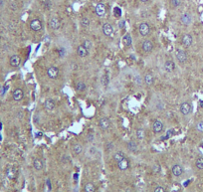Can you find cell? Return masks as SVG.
<instances>
[{"mask_svg": "<svg viewBox=\"0 0 203 192\" xmlns=\"http://www.w3.org/2000/svg\"><path fill=\"white\" fill-rule=\"evenodd\" d=\"M139 32L140 34V36L146 37L148 35H149V33H151V26H149L146 22L140 23L139 27Z\"/></svg>", "mask_w": 203, "mask_h": 192, "instance_id": "6da1fadb", "label": "cell"}, {"mask_svg": "<svg viewBox=\"0 0 203 192\" xmlns=\"http://www.w3.org/2000/svg\"><path fill=\"white\" fill-rule=\"evenodd\" d=\"M175 57L177 59V61L181 64H184L187 61V54L185 51L182 50V49H176Z\"/></svg>", "mask_w": 203, "mask_h": 192, "instance_id": "7a4b0ae2", "label": "cell"}, {"mask_svg": "<svg viewBox=\"0 0 203 192\" xmlns=\"http://www.w3.org/2000/svg\"><path fill=\"white\" fill-rule=\"evenodd\" d=\"M114 32H115L114 27L111 23H105L104 25H103V33H104L105 36L113 37Z\"/></svg>", "mask_w": 203, "mask_h": 192, "instance_id": "3957f363", "label": "cell"}, {"mask_svg": "<svg viewBox=\"0 0 203 192\" xmlns=\"http://www.w3.org/2000/svg\"><path fill=\"white\" fill-rule=\"evenodd\" d=\"M47 76L50 79H57L59 77V69L56 66H50L47 70Z\"/></svg>", "mask_w": 203, "mask_h": 192, "instance_id": "277c9868", "label": "cell"}, {"mask_svg": "<svg viewBox=\"0 0 203 192\" xmlns=\"http://www.w3.org/2000/svg\"><path fill=\"white\" fill-rule=\"evenodd\" d=\"M30 28H31V30L34 31V32H38V31L42 30L43 24L41 22V20L40 19H33L30 22Z\"/></svg>", "mask_w": 203, "mask_h": 192, "instance_id": "5b68a950", "label": "cell"}, {"mask_svg": "<svg viewBox=\"0 0 203 192\" xmlns=\"http://www.w3.org/2000/svg\"><path fill=\"white\" fill-rule=\"evenodd\" d=\"M95 12L96 14L98 15L99 17H103L105 16L106 12H107V8H106V5L104 3H98V4L96 5V8H95Z\"/></svg>", "mask_w": 203, "mask_h": 192, "instance_id": "8992f818", "label": "cell"}, {"mask_svg": "<svg viewBox=\"0 0 203 192\" xmlns=\"http://www.w3.org/2000/svg\"><path fill=\"white\" fill-rule=\"evenodd\" d=\"M142 48L145 53H151L154 50V43H152L151 40H145L142 42Z\"/></svg>", "mask_w": 203, "mask_h": 192, "instance_id": "52a82bcc", "label": "cell"}, {"mask_svg": "<svg viewBox=\"0 0 203 192\" xmlns=\"http://www.w3.org/2000/svg\"><path fill=\"white\" fill-rule=\"evenodd\" d=\"M180 113L183 114V116H187V114H189L190 113H191L192 111V107L191 105H190L189 103H187V102H185V103H182L180 105Z\"/></svg>", "mask_w": 203, "mask_h": 192, "instance_id": "ba28073f", "label": "cell"}, {"mask_svg": "<svg viewBox=\"0 0 203 192\" xmlns=\"http://www.w3.org/2000/svg\"><path fill=\"white\" fill-rule=\"evenodd\" d=\"M110 126H111V122L108 117H102V119H100L99 126L102 131H107V129L110 128Z\"/></svg>", "mask_w": 203, "mask_h": 192, "instance_id": "9c48e42d", "label": "cell"}, {"mask_svg": "<svg viewBox=\"0 0 203 192\" xmlns=\"http://www.w3.org/2000/svg\"><path fill=\"white\" fill-rule=\"evenodd\" d=\"M12 96H13V100L14 101L20 102L24 98V92H23L22 89L17 88V89H15L13 91V94H12Z\"/></svg>", "mask_w": 203, "mask_h": 192, "instance_id": "30bf717a", "label": "cell"}, {"mask_svg": "<svg viewBox=\"0 0 203 192\" xmlns=\"http://www.w3.org/2000/svg\"><path fill=\"white\" fill-rule=\"evenodd\" d=\"M181 43H182V45L185 46V47H190L193 43L192 36L190 35V34H185V35H183L182 39H181Z\"/></svg>", "mask_w": 203, "mask_h": 192, "instance_id": "8fae6325", "label": "cell"}, {"mask_svg": "<svg viewBox=\"0 0 203 192\" xmlns=\"http://www.w3.org/2000/svg\"><path fill=\"white\" fill-rule=\"evenodd\" d=\"M163 129V123H162L161 120H154V123H152V131H154V134H158V132L162 131Z\"/></svg>", "mask_w": 203, "mask_h": 192, "instance_id": "7c38bea8", "label": "cell"}, {"mask_svg": "<svg viewBox=\"0 0 203 192\" xmlns=\"http://www.w3.org/2000/svg\"><path fill=\"white\" fill-rule=\"evenodd\" d=\"M49 26L53 30H58L59 28L61 27L60 20H59L57 17H52L49 21Z\"/></svg>", "mask_w": 203, "mask_h": 192, "instance_id": "4fadbf2b", "label": "cell"}, {"mask_svg": "<svg viewBox=\"0 0 203 192\" xmlns=\"http://www.w3.org/2000/svg\"><path fill=\"white\" fill-rule=\"evenodd\" d=\"M164 70L167 73H172L175 70V63L172 60H167L164 63Z\"/></svg>", "mask_w": 203, "mask_h": 192, "instance_id": "5bb4252c", "label": "cell"}, {"mask_svg": "<svg viewBox=\"0 0 203 192\" xmlns=\"http://www.w3.org/2000/svg\"><path fill=\"white\" fill-rule=\"evenodd\" d=\"M118 169L121 171H124L130 167V160L127 158H124L123 160H121L120 162H118Z\"/></svg>", "mask_w": 203, "mask_h": 192, "instance_id": "9a60e30c", "label": "cell"}, {"mask_svg": "<svg viewBox=\"0 0 203 192\" xmlns=\"http://www.w3.org/2000/svg\"><path fill=\"white\" fill-rule=\"evenodd\" d=\"M180 21L184 25H189V24L192 22V17L189 13H184L182 14V16L180 17Z\"/></svg>", "mask_w": 203, "mask_h": 192, "instance_id": "2e32d148", "label": "cell"}, {"mask_svg": "<svg viewBox=\"0 0 203 192\" xmlns=\"http://www.w3.org/2000/svg\"><path fill=\"white\" fill-rule=\"evenodd\" d=\"M77 54L79 55L81 58H85L87 55L89 54V51L84 47V45H79L77 47Z\"/></svg>", "mask_w": 203, "mask_h": 192, "instance_id": "e0dca14e", "label": "cell"}, {"mask_svg": "<svg viewBox=\"0 0 203 192\" xmlns=\"http://www.w3.org/2000/svg\"><path fill=\"white\" fill-rule=\"evenodd\" d=\"M21 63V58L18 55H13L10 58V65L12 67H18Z\"/></svg>", "mask_w": 203, "mask_h": 192, "instance_id": "ac0fdd59", "label": "cell"}, {"mask_svg": "<svg viewBox=\"0 0 203 192\" xmlns=\"http://www.w3.org/2000/svg\"><path fill=\"white\" fill-rule=\"evenodd\" d=\"M44 109L47 111H53L55 109V102L52 99H48L44 102Z\"/></svg>", "mask_w": 203, "mask_h": 192, "instance_id": "d6986e66", "label": "cell"}, {"mask_svg": "<svg viewBox=\"0 0 203 192\" xmlns=\"http://www.w3.org/2000/svg\"><path fill=\"white\" fill-rule=\"evenodd\" d=\"M127 149L130 151H132V152H136L137 149H139V146H137V143L135 142L133 140H130L127 143Z\"/></svg>", "mask_w": 203, "mask_h": 192, "instance_id": "ffe728a7", "label": "cell"}, {"mask_svg": "<svg viewBox=\"0 0 203 192\" xmlns=\"http://www.w3.org/2000/svg\"><path fill=\"white\" fill-rule=\"evenodd\" d=\"M172 173L174 176H180L183 173V168L179 164H175L172 166Z\"/></svg>", "mask_w": 203, "mask_h": 192, "instance_id": "44dd1931", "label": "cell"}, {"mask_svg": "<svg viewBox=\"0 0 203 192\" xmlns=\"http://www.w3.org/2000/svg\"><path fill=\"white\" fill-rule=\"evenodd\" d=\"M33 166L36 170L40 171V170H42L43 167H44V163H43V161L40 158H36L33 162Z\"/></svg>", "mask_w": 203, "mask_h": 192, "instance_id": "7402d4cb", "label": "cell"}, {"mask_svg": "<svg viewBox=\"0 0 203 192\" xmlns=\"http://www.w3.org/2000/svg\"><path fill=\"white\" fill-rule=\"evenodd\" d=\"M145 83L148 86H151L152 84L154 83V76H152V74H151V73L146 74L145 76Z\"/></svg>", "mask_w": 203, "mask_h": 192, "instance_id": "603a6c76", "label": "cell"}, {"mask_svg": "<svg viewBox=\"0 0 203 192\" xmlns=\"http://www.w3.org/2000/svg\"><path fill=\"white\" fill-rule=\"evenodd\" d=\"M123 42H124V46H127V47H130V46H132V43H133L132 36H130V34H127V35H124V38H123Z\"/></svg>", "mask_w": 203, "mask_h": 192, "instance_id": "cb8c5ba5", "label": "cell"}, {"mask_svg": "<svg viewBox=\"0 0 203 192\" xmlns=\"http://www.w3.org/2000/svg\"><path fill=\"white\" fill-rule=\"evenodd\" d=\"M124 158H126V155H124V153L123 151H118V152H115L114 154V159L117 162H120L121 160H123Z\"/></svg>", "mask_w": 203, "mask_h": 192, "instance_id": "d4e9b609", "label": "cell"}, {"mask_svg": "<svg viewBox=\"0 0 203 192\" xmlns=\"http://www.w3.org/2000/svg\"><path fill=\"white\" fill-rule=\"evenodd\" d=\"M82 151H83L82 144H81V143L74 144V146H73V152L76 154V155H79V154H81V153H82Z\"/></svg>", "mask_w": 203, "mask_h": 192, "instance_id": "484cf974", "label": "cell"}, {"mask_svg": "<svg viewBox=\"0 0 203 192\" xmlns=\"http://www.w3.org/2000/svg\"><path fill=\"white\" fill-rule=\"evenodd\" d=\"M136 138L139 139V140H142L145 137V131L143 128H137L136 129Z\"/></svg>", "mask_w": 203, "mask_h": 192, "instance_id": "4316f807", "label": "cell"}, {"mask_svg": "<svg viewBox=\"0 0 203 192\" xmlns=\"http://www.w3.org/2000/svg\"><path fill=\"white\" fill-rule=\"evenodd\" d=\"M85 192H96V186L93 183H87L85 185Z\"/></svg>", "mask_w": 203, "mask_h": 192, "instance_id": "83f0119b", "label": "cell"}, {"mask_svg": "<svg viewBox=\"0 0 203 192\" xmlns=\"http://www.w3.org/2000/svg\"><path fill=\"white\" fill-rule=\"evenodd\" d=\"M6 174H7L8 178L13 179V178H15V176H16V170L14 168H9V169H7V171H6Z\"/></svg>", "mask_w": 203, "mask_h": 192, "instance_id": "f1b7e54d", "label": "cell"}, {"mask_svg": "<svg viewBox=\"0 0 203 192\" xmlns=\"http://www.w3.org/2000/svg\"><path fill=\"white\" fill-rule=\"evenodd\" d=\"M133 83H135L136 85L139 86V87L142 85V78L140 77V75L136 74V75L133 77Z\"/></svg>", "mask_w": 203, "mask_h": 192, "instance_id": "f546056e", "label": "cell"}, {"mask_svg": "<svg viewBox=\"0 0 203 192\" xmlns=\"http://www.w3.org/2000/svg\"><path fill=\"white\" fill-rule=\"evenodd\" d=\"M101 83H102V85L104 87H107L109 85V83H110V79H109V76L107 75V74H105V75L102 76Z\"/></svg>", "mask_w": 203, "mask_h": 192, "instance_id": "4dcf8cb0", "label": "cell"}, {"mask_svg": "<svg viewBox=\"0 0 203 192\" xmlns=\"http://www.w3.org/2000/svg\"><path fill=\"white\" fill-rule=\"evenodd\" d=\"M81 25H82L84 28H88L90 26V19L88 17H83L81 19Z\"/></svg>", "mask_w": 203, "mask_h": 192, "instance_id": "1f68e13d", "label": "cell"}, {"mask_svg": "<svg viewBox=\"0 0 203 192\" xmlns=\"http://www.w3.org/2000/svg\"><path fill=\"white\" fill-rule=\"evenodd\" d=\"M195 165L198 169H200V170L203 169V157H199V158L196 159Z\"/></svg>", "mask_w": 203, "mask_h": 192, "instance_id": "d6a6232c", "label": "cell"}, {"mask_svg": "<svg viewBox=\"0 0 203 192\" xmlns=\"http://www.w3.org/2000/svg\"><path fill=\"white\" fill-rule=\"evenodd\" d=\"M181 4V0H170V6L172 8L179 7Z\"/></svg>", "mask_w": 203, "mask_h": 192, "instance_id": "836d02e7", "label": "cell"}, {"mask_svg": "<svg viewBox=\"0 0 203 192\" xmlns=\"http://www.w3.org/2000/svg\"><path fill=\"white\" fill-rule=\"evenodd\" d=\"M76 89H77V91H80V92L85 91V89H86V85H85V83H83V82H79V83L77 84Z\"/></svg>", "mask_w": 203, "mask_h": 192, "instance_id": "e575fe53", "label": "cell"}, {"mask_svg": "<svg viewBox=\"0 0 203 192\" xmlns=\"http://www.w3.org/2000/svg\"><path fill=\"white\" fill-rule=\"evenodd\" d=\"M83 45H84V47H85L87 50H91L92 49V47H93V43L90 41V40H85L84 41V43H83Z\"/></svg>", "mask_w": 203, "mask_h": 192, "instance_id": "d590c367", "label": "cell"}, {"mask_svg": "<svg viewBox=\"0 0 203 192\" xmlns=\"http://www.w3.org/2000/svg\"><path fill=\"white\" fill-rule=\"evenodd\" d=\"M195 128L198 132H203V120H200V122L196 123Z\"/></svg>", "mask_w": 203, "mask_h": 192, "instance_id": "8d00e7d4", "label": "cell"}, {"mask_svg": "<svg viewBox=\"0 0 203 192\" xmlns=\"http://www.w3.org/2000/svg\"><path fill=\"white\" fill-rule=\"evenodd\" d=\"M173 134H174V129H173V128H170L169 131H168L166 132V134H165V137H163L162 138H163V139H168L169 137H172Z\"/></svg>", "mask_w": 203, "mask_h": 192, "instance_id": "74e56055", "label": "cell"}, {"mask_svg": "<svg viewBox=\"0 0 203 192\" xmlns=\"http://www.w3.org/2000/svg\"><path fill=\"white\" fill-rule=\"evenodd\" d=\"M94 138H95V135H94L93 134H91V132L87 134V140H88V141L92 142L94 140Z\"/></svg>", "mask_w": 203, "mask_h": 192, "instance_id": "f35d334b", "label": "cell"}, {"mask_svg": "<svg viewBox=\"0 0 203 192\" xmlns=\"http://www.w3.org/2000/svg\"><path fill=\"white\" fill-rule=\"evenodd\" d=\"M154 192H165V189L163 187H161V186H157V187H155V189H154Z\"/></svg>", "mask_w": 203, "mask_h": 192, "instance_id": "ab89813d", "label": "cell"}, {"mask_svg": "<svg viewBox=\"0 0 203 192\" xmlns=\"http://www.w3.org/2000/svg\"><path fill=\"white\" fill-rule=\"evenodd\" d=\"M44 5H45L46 8L49 9V8H51V5L52 4H51V2H50L49 0H45V1H44Z\"/></svg>", "mask_w": 203, "mask_h": 192, "instance_id": "60d3db41", "label": "cell"}, {"mask_svg": "<svg viewBox=\"0 0 203 192\" xmlns=\"http://www.w3.org/2000/svg\"><path fill=\"white\" fill-rule=\"evenodd\" d=\"M7 88H8V86H7V85L3 87V88L1 89V92H0V96H3V95L5 94V92H6V89H7Z\"/></svg>", "mask_w": 203, "mask_h": 192, "instance_id": "b9f144b4", "label": "cell"}, {"mask_svg": "<svg viewBox=\"0 0 203 192\" xmlns=\"http://www.w3.org/2000/svg\"><path fill=\"white\" fill-rule=\"evenodd\" d=\"M96 151H97L96 147L92 146V147L90 148V152H91V154H95V153H96Z\"/></svg>", "mask_w": 203, "mask_h": 192, "instance_id": "7bdbcfd3", "label": "cell"}, {"mask_svg": "<svg viewBox=\"0 0 203 192\" xmlns=\"http://www.w3.org/2000/svg\"><path fill=\"white\" fill-rule=\"evenodd\" d=\"M114 148V145H113V143H107V149H113Z\"/></svg>", "mask_w": 203, "mask_h": 192, "instance_id": "ee69618b", "label": "cell"}, {"mask_svg": "<svg viewBox=\"0 0 203 192\" xmlns=\"http://www.w3.org/2000/svg\"><path fill=\"white\" fill-rule=\"evenodd\" d=\"M59 52H60V57H63V56L65 55V50H64V49H61Z\"/></svg>", "mask_w": 203, "mask_h": 192, "instance_id": "f6af8a7d", "label": "cell"}, {"mask_svg": "<svg viewBox=\"0 0 203 192\" xmlns=\"http://www.w3.org/2000/svg\"><path fill=\"white\" fill-rule=\"evenodd\" d=\"M124 21H121L120 22V28H124Z\"/></svg>", "mask_w": 203, "mask_h": 192, "instance_id": "bcb514c9", "label": "cell"}, {"mask_svg": "<svg viewBox=\"0 0 203 192\" xmlns=\"http://www.w3.org/2000/svg\"><path fill=\"white\" fill-rule=\"evenodd\" d=\"M3 5H4V1H3V0H0V7H2Z\"/></svg>", "mask_w": 203, "mask_h": 192, "instance_id": "7dc6e473", "label": "cell"}, {"mask_svg": "<svg viewBox=\"0 0 203 192\" xmlns=\"http://www.w3.org/2000/svg\"><path fill=\"white\" fill-rule=\"evenodd\" d=\"M142 2H143V3H146V2H148V0H140Z\"/></svg>", "mask_w": 203, "mask_h": 192, "instance_id": "c3c4849f", "label": "cell"}]
</instances>
